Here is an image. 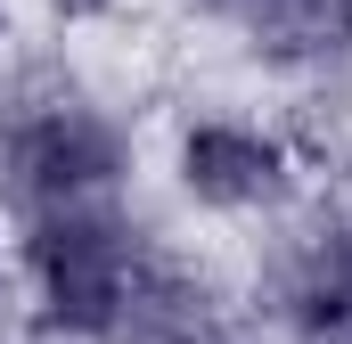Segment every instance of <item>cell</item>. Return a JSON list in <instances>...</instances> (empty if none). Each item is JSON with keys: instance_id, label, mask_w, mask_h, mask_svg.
Instances as JSON below:
<instances>
[{"instance_id": "6da1fadb", "label": "cell", "mask_w": 352, "mask_h": 344, "mask_svg": "<svg viewBox=\"0 0 352 344\" xmlns=\"http://www.w3.org/2000/svg\"><path fill=\"white\" fill-rule=\"evenodd\" d=\"M164 172H173V197L205 222H287L311 197V172L295 156L287 123L238 115V107L180 115Z\"/></svg>"}, {"instance_id": "7a4b0ae2", "label": "cell", "mask_w": 352, "mask_h": 344, "mask_svg": "<svg viewBox=\"0 0 352 344\" xmlns=\"http://www.w3.org/2000/svg\"><path fill=\"white\" fill-rule=\"evenodd\" d=\"M230 41L278 83H344L352 74V0H254Z\"/></svg>"}, {"instance_id": "3957f363", "label": "cell", "mask_w": 352, "mask_h": 344, "mask_svg": "<svg viewBox=\"0 0 352 344\" xmlns=\"http://www.w3.org/2000/svg\"><path fill=\"white\" fill-rule=\"evenodd\" d=\"M50 8V25H66V33H90V25H115L131 0H41Z\"/></svg>"}, {"instance_id": "277c9868", "label": "cell", "mask_w": 352, "mask_h": 344, "mask_svg": "<svg viewBox=\"0 0 352 344\" xmlns=\"http://www.w3.org/2000/svg\"><path fill=\"white\" fill-rule=\"evenodd\" d=\"M180 8H188L197 25H221V33H230V25H238V17H246L254 0H180Z\"/></svg>"}, {"instance_id": "5b68a950", "label": "cell", "mask_w": 352, "mask_h": 344, "mask_svg": "<svg viewBox=\"0 0 352 344\" xmlns=\"http://www.w3.org/2000/svg\"><path fill=\"white\" fill-rule=\"evenodd\" d=\"M8 41H16V17H8V0H0V58H8Z\"/></svg>"}]
</instances>
